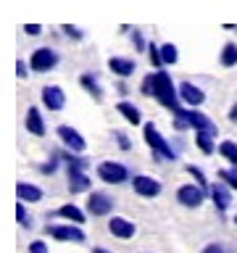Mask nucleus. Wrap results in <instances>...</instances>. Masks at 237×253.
Here are the masks:
<instances>
[{"label": "nucleus", "instance_id": "1", "mask_svg": "<svg viewBox=\"0 0 237 253\" xmlns=\"http://www.w3.org/2000/svg\"><path fill=\"white\" fill-rule=\"evenodd\" d=\"M153 95L158 100L163 103L166 108H171V111H177L182 108L179 106V90H174V82L169 79V74L166 71H158V74H153Z\"/></svg>", "mask_w": 237, "mask_h": 253}, {"label": "nucleus", "instance_id": "2", "mask_svg": "<svg viewBox=\"0 0 237 253\" xmlns=\"http://www.w3.org/2000/svg\"><path fill=\"white\" fill-rule=\"evenodd\" d=\"M174 116L182 119L187 126H195V132H203V134H211V137H216V124L211 122V119H205L203 114H198V111H187V108H177L174 111Z\"/></svg>", "mask_w": 237, "mask_h": 253}, {"label": "nucleus", "instance_id": "3", "mask_svg": "<svg viewBox=\"0 0 237 253\" xmlns=\"http://www.w3.org/2000/svg\"><path fill=\"white\" fill-rule=\"evenodd\" d=\"M145 142H148L150 148H153V153H156L158 158H163V161H174V158L179 156V153H174L171 145L161 137V132L156 129V124H153V122L145 124Z\"/></svg>", "mask_w": 237, "mask_h": 253}, {"label": "nucleus", "instance_id": "4", "mask_svg": "<svg viewBox=\"0 0 237 253\" xmlns=\"http://www.w3.org/2000/svg\"><path fill=\"white\" fill-rule=\"evenodd\" d=\"M98 177L108 185H121V182L129 179V169L118 161H103L98 164Z\"/></svg>", "mask_w": 237, "mask_h": 253}, {"label": "nucleus", "instance_id": "5", "mask_svg": "<svg viewBox=\"0 0 237 253\" xmlns=\"http://www.w3.org/2000/svg\"><path fill=\"white\" fill-rule=\"evenodd\" d=\"M177 201L187 209H198L205 201V187L203 185H182L177 190Z\"/></svg>", "mask_w": 237, "mask_h": 253}, {"label": "nucleus", "instance_id": "6", "mask_svg": "<svg viewBox=\"0 0 237 253\" xmlns=\"http://www.w3.org/2000/svg\"><path fill=\"white\" fill-rule=\"evenodd\" d=\"M55 63H58V53L53 47H37L29 58V66L35 71H50V69H55Z\"/></svg>", "mask_w": 237, "mask_h": 253}, {"label": "nucleus", "instance_id": "7", "mask_svg": "<svg viewBox=\"0 0 237 253\" xmlns=\"http://www.w3.org/2000/svg\"><path fill=\"white\" fill-rule=\"evenodd\" d=\"M132 190L140 198H156V195H161L163 187H161V182L148 177V174H137V177H132Z\"/></svg>", "mask_w": 237, "mask_h": 253}, {"label": "nucleus", "instance_id": "8", "mask_svg": "<svg viewBox=\"0 0 237 253\" xmlns=\"http://www.w3.org/2000/svg\"><path fill=\"white\" fill-rule=\"evenodd\" d=\"M47 235L55 237V240H63V243H84V232L79 229L77 224H50L47 227Z\"/></svg>", "mask_w": 237, "mask_h": 253}, {"label": "nucleus", "instance_id": "9", "mask_svg": "<svg viewBox=\"0 0 237 253\" xmlns=\"http://www.w3.org/2000/svg\"><path fill=\"white\" fill-rule=\"evenodd\" d=\"M58 137H61V142L69 148V153H84V148H87V142H84V137L79 134L74 126H69V124H63V126H58Z\"/></svg>", "mask_w": 237, "mask_h": 253}, {"label": "nucleus", "instance_id": "10", "mask_svg": "<svg viewBox=\"0 0 237 253\" xmlns=\"http://www.w3.org/2000/svg\"><path fill=\"white\" fill-rule=\"evenodd\" d=\"M111 209H114L111 195H106V193H90L87 195V211H90L92 216H106V213H111Z\"/></svg>", "mask_w": 237, "mask_h": 253}, {"label": "nucleus", "instance_id": "11", "mask_svg": "<svg viewBox=\"0 0 237 253\" xmlns=\"http://www.w3.org/2000/svg\"><path fill=\"white\" fill-rule=\"evenodd\" d=\"M208 190H211V201H213V206H216L219 211H227L229 203H232V187H229L227 182L221 179V182H213Z\"/></svg>", "mask_w": 237, "mask_h": 253}, {"label": "nucleus", "instance_id": "12", "mask_svg": "<svg viewBox=\"0 0 237 253\" xmlns=\"http://www.w3.org/2000/svg\"><path fill=\"white\" fill-rule=\"evenodd\" d=\"M42 103L47 106V111H61L66 106V92L58 84H47L42 87Z\"/></svg>", "mask_w": 237, "mask_h": 253}, {"label": "nucleus", "instance_id": "13", "mask_svg": "<svg viewBox=\"0 0 237 253\" xmlns=\"http://www.w3.org/2000/svg\"><path fill=\"white\" fill-rule=\"evenodd\" d=\"M69 190L71 193H84V190H90V177L84 174V166L69 164Z\"/></svg>", "mask_w": 237, "mask_h": 253}, {"label": "nucleus", "instance_id": "14", "mask_svg": "<svg viewBox=\"0 0 237 253\" xmlns=\"http://www.w3.org/2000/svg\"><path fill=\"white\" fill-rule=\"evenodd\" d=\"M108 232L114 235V237H118V240H129V237H134V232H137V227H134L132 221L121 219V216H111Z\"/></svg>", "mask_w": 237, "mask_h": 253}, {"label": "nucleus", "instance_id": "15", "mask_svg": "<svg viewBox=\"0 0 237 253\" xmlns=\"http://www.w3.org/2000/svg\"><path fill=\"white\" fill-rule=\"evenodd\" d=\"M177 90H179V98L185 100L187 106H193V108H195V106H200V103L205 100L203 90H200L198 84H193V82H182V84L177 87Z\"/></svg>", "mask_w": 237, "mask_h": 253}, {"label": "nucleus", "instance_id": "16", "mask_svg": "<svg viewBox=\"0 0 237 253\" xmlns=\"http://www.w3.org/2000/svg\"><path fill=\"white\" fill-rule=\"evenodd\" d=\"M27 132H32L35 137H42L45 134V122H42V114L32 106L27 108Z\"/></svg>", "mask_w": 237, "mask_h": 253}, {"label": "nucleus", "instance_id": "17", "mask_svg": "<svg viewBox=\"0 0 237 253\" xmlns=\"http://www.w3.org/2000/svg\"><path fill=\"white\" fill-rule=\"evenodd\" d=\"M108 69L114 71L116 77H132L134 74V61H129V58H118V55H114V58H108Z\"/></svg>", "mask_w": 237, "mask_h": 253}, {"label": "nucleus", "instance_id": "18", "mask_svg": "<svg viewBox=\"0 0 237 253\" xmlns=\"http://www.w3.org/2000/svg\"><path fill=\"white\" fill-rule=\"evenodd\" d=\"M16 195H19V201H27V203L42 201V190L37 185H27V182H19V185H16Z\"/></svg>", "mask_w": 237, "mask_h": 253}, {"label": "nucleus", "instance_id": "19", "mask_svg": "<svg viewBox=\"0 0 237 253\" xmlns=\"http://www.w3.org/2000/svg\"><path fill=\"white\" fill-rule=\"evenodd\" d=\"M116 111H118V114H121V116L126 119V122H129V124H140V122H142L140 108L134 106V103H129V100H121V103L116 106Z\"/></svg>", "mask_w": 237, "mask_h": 253}, {"label": "nucleus", "instance_id": "20", "mask_svg": "<svg viewBox=\"0 0 237 253\" xmlns=\"http://www.w3.org/2000/svg\"><path fill=\"white\" fill-rule=\"evenodd\" d=\"M55 213H58V216H63L66 221H74V224H82V221L87 219V216H84V211H82V209H77L74 203H66V206H61V209L55 211Z\"/></svg>", "mask_w": 237, "mask_h": 253}, {"label": "nucleus", "instance_id": "21", "mask_svg": "<svg viewBox=\"0 0 237 253\" xmlns=\"http://www.w3.org/2000/svg\"><path fill=\"white\" fill-rule=\"evenodd\" d=\"M219 153L221 156H224L227 158V161L229 164H232V166H237V142H232V140H224V142H219Z\"/></svg>", "mask_w": 237, "mask_h": 253}, {"label": "nucleus", "instance_id": "22", "mask_svg": "<svg viewBox=\"0 0 237 253\" xmlns=\"http://www.w3.org/2000/svg\"><path fill=\"white\" fill-rule=\"evenodd\" d=\"M221 66H237V45L229 42L221 50Z\"/></svg>", "mask_w": 237, "mask_h": 253}, {"label": "nucleus", "instance_id": "23", "mask_svg": "<svg viewBox=\"0 0 237 253\" xmlns=\"http://www.w3.org/2000/svg\"><path fill=\"white\" fill-rule=\"evenodd\" d=\"M161 58H163V63H177V58H179L177 45H174V42H166V45H161Z\"/></svg>", "mask_w": 237, "mask_h": 253}, {"label": "nucleus", "instance_id": "24", "mask_svg": "<svg viewBox=\"0 0 237 253\" xmlns=\"http://www.w3.org/2000/svg\"><path fill=\"white\" fill-rule=\"evenodd\" d=\"M82 84L87 87V92H92L98 100L103 98V92H100V87H98V82H95V77H92V74H82Z\"/></svg>", "mask_w": 237, "mask_h": 253}, {"label": "nucleus", "instance_id": "25", "mask_svg": "<svg viewBox=\"0 0 237 253\" xmlns=\"http://www.w3.org/2000/svg\"><path fill=\"white\" fill-rule=\"evenodd\" d=\"M195 142H198V148H200L203 153H213V145H211V134H203V132H198V134H195Z\"/></svg>", "mask_w": 237, "mask_h": 253}, {"label": "nucleus", "instance_id": "26", "mask_svg": "<svg viewBox=\"0 0 237 253\" xmlns=\"http://www.w3.org/2000/svg\"><path fill=\"white\" fill-rule=\"evenodd\" d=\"M219 177L224 179L232 190H237V166H235V169H221V171H219Z\"/></svg>", "mask_w": 237, "mask_h": 253}, {"label": "nucleus", "instance_id": "27", "mask_svg": "<svg viewBox=\"0 0 237 253\" xmlns=\"http://www.w3.org/2000/svg\"><path fill=\"white\" fill-rule=\"evenodd\" d=\"M16 219H19V224H21V227H32V219H29L27 209H24V201L16 206Z\"/></svg>", "mask_w": 237, "mask_h": 253}, {"label": "nucleus", "instance_id": "28", "mask_svg": "<svg viewBox=\"0 0 237 253\" xmlns=\"http://www.w3.org/2000/svg\"><path fill=\"white\" fill-rule=\"evenodd\" d=\"M148 47H150V61H153V66H163L161 47H158V45H148Z\"/></svg>", "mask_w": 237, "mask_h": 253}, {"label": "nucleus", "instance_id": "29", "mask_svg": "<svg viewBox=\"0 0 237 253\" xmlns=\"http://www.w3.org/2000/svg\"><path fill=\"white\" fill-rule=\"evenodd\" d=\"M27 253H50V251H47V245H45L42 240H32L29 248H27Z\"/></svg>", "mask_w": 237, "mask_h": 253}, {"label": "nucleus", "instance_id": "30", "mask_svg": "<svg viewBox=\"0 0 237 253\" xmlns=\"http://www.w3.org/2000/svg\"><path fill=\"white\" fill-rule=\"evenodd\" d=\"M187 171L195 177V182H198V185H203V187H205V177H203V171L198 169V166H187Z\"/></svg>", "mask_w": 237, "mask_h": 253}, {"label": "nucleus", "instance_id": "31", "mask_svg": "<svg viewBox=\"0 0 237 253\" xmlns=\"http://www.w3.org/2000/svg\"><path fill=\"white\" fill-rule=\"evenodd\" d=\"M142 92H145V95H153V74L145 77V82H142Z\"/></svg>", "mask_w": 237, "mask_h": 253}, {"label": "nucleus", "instance_id": "32", "mask_svg": "<svg viewBox=\"0 0 237 253\" xmlns=\"http://www.w3.org/2000/svg\"><path fill=\"white\" fill-rule=\"evenodd\" d=\"M63 32H66L69 37H74V40H82V32H79V29H74V27H69V24L63 27Z\"/></svg>", "mask_w": 237, "mask_h": 253}, {"label": "nucleus", "instance_id": "33", "mask_svg": "<svg viewBox=\"0 0 237 253\" xmlns=\"http://www.w3.org/2000/svg\"><path fill=\"white\" fill-rule=\"evenodd\" d=\"M203 253H224V248H221L219 243H211V245H205Z\"/></svg>", "mask_w": 237, "mask_h": 253}, {"label": "nucleus", "instance_id": "34", "mask_svg": "<svg viewBox=\"0 0 237 253\" xmlns=\"http://www.w3.org/2000/svg\"><path fill=\"white\" fill-rule=\"evenodd\" d=\"M55 164H58V161L53 158L50 164H42V169H40V171H42V174H53V171H55Z\"/></svg>", "mask_w": 237, "mask_h": 253}, {"label": "nucleus", "instance_id": "35", "mask_svg": "<svg viewBox=\"0 0 237 253\" xmlns=\"http://www.w3.org/2000/svg\"><path fill=\"white\" fill-rule=\"evenodd\" d=\"M24 32H27V35H40V24H27Z\"/></svg>", "mask_w": 237, "mask_h": 253}, {"label": "nucleus", "instance_id": "36", "mask_svg": "<svg viewBox=\"0 0 237 253\" xmlns=\"http://www.w3.org/2000/svg\"><path fill=\"white\" fill-rule=\"evenodd\" d=\"M116 140H118V145H121L124 150H126V148H129V140H126V137H124V134H121V132H116Z\"/></svg>", "mask_w": 237, "mask_h": 253}, {"label": "nucleus", "instance_id": "37", "mask_svg": "<svg viewBox=\"0 0 237 253\" xmlns=\"http://www.w3.org/2000/svg\"><path fill=\"white\" fill-rule=\"evenodd\" d=\"M16 69H19V71H16L19 77H27V66H24V61H19V63H16Z\"/></svg>", "mask_w": 237, "mask_h": 253}, {"label": "nucleus", "instance_id": "38", "mask_svg": "<svg viewBox=\"0 0 237 253\" xmlns=\"http://www.w3.org/2000/svg\"><path fill=\"white\" fill-rule=\"evenodd\" d=\"M229 122H235V124H237V103L232 106V111H229Z\"/></svg>", "mask_w": 237, "mask_h": 253}, {"label": "nucleus", "instance_id": "39", "mask_svg": "<svg viewBox=\"0 0 237 253\" xmlns=\"http://www.w3.org/2000/svg\"><path fill=\"white\" fill-rule=\"evenodd\" d=\"M92 253H108V251H103V248H95Z\"/></svg>", "mask_w": 237, "mask_h": 253}, {"label": "nucleus", "instance_id": "40", "mask_svg": "<svg viewBox=\"0 0 237 253\" xmlns=\"http://www.w3.org/2000/svg\"><path fill=\"white\" fill-rule=\"evenodd\" d=\"M235 224H237V216H235Z\"/></svg>", "mask_w": 237, "mask_h": 253}]
</instances>
